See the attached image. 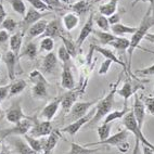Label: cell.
Segmentation results:
<instances>
[{
  "instance_id": "1",
  "label": "cell",
  "mask_w": 154,
  "mask_h": 154,
  "mask_svg": "<svg viewBox=\"0 0 154 154\" xmlns=\"http://www.w3.org/2000/svg\"><path fill=\"white\" fill-rule=\"evenodd\" d=\"M154 25V7L150 6V8L148 9L146 13L144 14V17L141 20L140 24L137 27V30L131 35V38H130V45L129 48L127 50L128 55H129V73L130 75L131 72H130V67H131V59H132V54H134V51H135L136 48L139 47V44L141 42L142 39H144L146 35L149 33L150 28Z\"/></svg>"
},
{
  "instance_id": "2",
  "label": "cell",
  "mask_w": 154,
  "mask_h": 154,
  "mask_svg": "<svg viewBox=\"0 0 154 154\" xmlns=\"http://www.w3.org/2000/svg\"><path fill=\"white\" fill-rule=\"evenodd\" d=\"M119 82H121V76H119V78L117 79V82H116L115 84H112V85H111V89H110V91L107 92L106 96L98 101V103H97L96 106H94L96 113H94V117L90 119V122L86 125L87 128L94 127V125L98 124L101 119H105V116L112 111L113 104H114V97H115L116 92H117V89H119Z\"/></svg>"
},
{
  "instance_id": "3",
  "label": "cell",
  "mask_w": 154,
  "mask_h": 154,
  "mask_svg": "<svg viewBox=\"0 0 154 154\" xmlns=\"http://www.w3.org/2000/svg\"><path fill=\"white\" fill-rule=\"evenodd\" d=\"M123 126L126 128L127 130L129 132H131L132 135L135 136V139H136V146H135V150H134V153L132 154H137L138 152V149H139V143H142V144H146V146H150L151 149L154 150V146L152 144L151 142H149L148 139L144 137V135L142 134V130L138 127L137 122H136L135 119V115H134V112L132 110H129L127 112L126 115L123 117Z\"/></svg>"
},
{
  "instance_id": "4",
  "label": "cell",
  "mask_w": 154,
  "mask_h": 154,
  "mask_svg": "<svg viewBox=\"0 0 154 154\" xmlns=\"http://www.w3.org/2000/svg\"><path fill=\"white\" fill-rule=\"evenodd\" d=\"M129 136V131L125 128L122 129L121 131L116 132L114 135L110 136L109 138H106L105 140L98 141V142H90L84 144L85 146H115L119 150V152L122 153H126L129 150V143L127 142Z\"/></svg>"
},
{
  "instance_id": "5",
  "label": "cell",
  "mask_w": 154,
  "mask_h": 154,
  "mask_svg": "<svg viewBox=\"0 0 154 154\" xmlns=\"http://www.w3.org/2000/svg\"><path fill=\"white\" fill-rule=\"evenodd\" d=\"M99 100L100 98L89 102H76L72 106L71 111H69V114L67 115V119H71L72 122H75L77 119H82L83 116H85L90 111L91 107L94 106V105H96V103H98Z\"/></svg>"
},
{
  "instance_id": "6",
  "label": "cell",
  "mask_w": 154,
  "mask_h": 154,
  "mask_svg": "<svg viewBox=\"0 0 154 154\" xmlns=\"http://www.w3.org/2000/svg\"><path fill=\"white\" fill-rule=\"evenodd\" d=\"M32 127H33V123L29 119H23L20 123L15 124V126L12 128L0 130V138L5 139L7 136H24L29 132Z\"/></svg>"
},
{
  "instance_id": "7",
  "label": "cell",
  "mask_w": 154,
  "mask_h": 154,
  "mask_svg": "<svg viewBox=\"0 0 154 154\" xmlns=\"http://www.w3.org/2000/svg\"><path fill=\"white\" fill-rule=\"evenodd\" d=\"M42 17H44L42 12L36 10V9H34L33 7H30L27 11H26L25 15L23 17L22 21H21V23H20V32H21L23 35H25L26 32L28 30V28H29L33 24H35L37 21L42 20Z\"/></svg>"
},
{
  "instance_id": "8",
  "label": "cell",
  "mask_w": 154,
  "mask_h": 154,
  "mask_svg": "<svg viewBox=\"0 0 154 154\" xmlns=\"http://www.w3.org/2000/svg\"><path fill=\"white\" fill-rule=\"evenodd\" d=\"M94 113H96V110H94V109H91V110L89 111L85 116H83L82 119H77V121H75V122H72L71 124L64 127L61 131L66 132V134H69V135H71V136L76 135L77 132L79 131V130L82 129L85 125H87L89 122H90V119L94 117Z\"/></svg>"
},
{
  "instance_id": "9",
  "label": "cell",
  "mask_w": 154,
  "mask_h": 154,
  "mask_svg": "<svg viewBox=\"0 0 154 154\" xmlns=\"http://www.w3.org/2000/svg\"><path fill=\"white\" fill-rule=\"evenodd\" d=\"M53 131L52 125L51 122L49 121H44V122H38L36 121L33 127L30 128L28 135L35 138H42V137H48V136Z\"/></svg>"
},
{
  "instance_id": "10",
  "label": "cell",
  "mask_w": 154,
  "mask_h": 154,
  "mask_svg": "<svg viewBox=\"0 0 154 154\" xmlns=\"http://www.w3.org/2000/svg\"><path fill=\"white\" fill-rule=\"evenodd\" d=\"M82 92H83V90H79V89H77V90L76 89H72V90H69V92H66L61 97V107H62L63 114H69L72 106L77 102V99H78V97Z\"/></svg>"
},
{
  "instance_id": "11",
  "label": "cell",
  "mask_w": 154,
  "mask_h": 154,
  "mask_svg": "<svg viewBox=\"0 0 154 154\" xmlns=\"http://www.w3.org/2000/svg\"><path fill=\"white\" fill-rule=\"evenodd\" d=\"M94 13L91 11L88 17V20L86 21V23L84 24L83 27H82L79 35H78V38H77L76 42H75L77 46V49H79L82 47V45L86 42V39L90 36V34L94 33Z\"/></svg>"
},
{
  "instance_id": "12",
  "label": "cell",
  "mask_w": 154,
  "mask_h": 154,
  "mask_svg": "<svg viewBox=\"0 0 154 154\" xmlns=\"http://www.w3.org/2000/svg\"><path fill=\"white\" fill-rule=\"evenodd\" d=\"M6 117L7 121L9 123H12V124H17L23 119H28L27 116L23 113L22 106H21V103L20 102H15L11 106L9 107L6 112Z\"/></svg>"
},
{
  "instance_id": "13",
  "label": "cell",
  "mask_w": 154,
  "mask_h": 154,
  "mask_svg": "<svg viewBox=\"0 0 154 154\" xmlns=\"http://www.w3.org/2000/svg\"><path fill=\"white\" fill-rule=\"evenodd\" d=\"M132 112L135 115L136 122H137L138 127L142 130L143 123L146 119V106L144 103L141 101V99L138 97V94H135V99H134V106H132Z\"/></svg>"
},
{
  "instance_id": "14",
  "label": "cell",
  "mask_w": 154,
  "mask_h": 154,
  "mask_svg": "<svg viewBox=\"0 0 154 154\" xmlns=\"http://www.w3.org/2000/svg\"><path fill=\"white\" fill-rule=\"evenodd\" d=\"M47 24L48 22L46 20H39L35 24H33L28 28V30L26 32V37H25V42L27 44L32 39L34 38H37L39 36H42V34L45 33V30H46V27H47Z\"/></svg>"
},
{
  "instance_id": "15",
  "label": "cell",
  "mask_w": 154,
  "mask_h": 154,
  "mask_svg": "<svg viewBox=\"0 0 154 154\" xmlns=\"http://www.w3.org/2000/svg\"><path fill=\"white\" fill-rule=\"evenodd\" d=\"M61 86H62V88L66 89V90H72L75 88V79L69 63L63 64L62 75H61Z\"/></svg>"
},
{
  "instance_id": "16",
  "label": "cell",
  "mask_w": 154,
  "mask_h": 154,
  "mask_svg": "<svg viewBox=\"0 0 154 154\" xmlns=\"http://www.w3.org/2000/svg\"><path fill=\"white\" fill-rule=\"evenodd\" d=\"M2 60L7 66L8 77L13 82V80L15 79V71H17L15 67H17V60H19V58L10 50V51H8L6 54L3 55Z\"/></svg>"
},
{
  "instance_id": "17",
  "label": "cell",
  "mask_w": 154,
  "mask_h": 154,
  "mask_svg": "<svg viewBox=\"0 0 154 154\" xmlns=\"http://www.w3.org/2000/svg\"><path fill=\"white\" fill-rule=\"evenodd\" d=\"M60 105H61V99L59 98V99L54 100L53 102H51V103H49V104H47L44 107V110L42 111V114H40V117L45 119L46 121L51 122L54 119V116L57 114V112H58Z\"/></svg>"
},
{
  "instance_id": "18",
  "label": "cell",
  "mask_w": 154,
  "mask_h": 154,
  "mask_svg": "<svg viewBox=\"0 0 154 154\" xmlns=\"http://www.w3.org/2000/svg\"><path fill=\"white\" fill-rule=\"evenodd\" d=\"M92 46H94V45H92ZM94 50H96L97 52L101 53V54L103 55L105 59H109V60H111L113 63H116V64H119V65H121L122 67L125 69V71L127 69L126 64H125L124 62L121 60V59L117 58V57H116V54L114 53V51H112L111 49H107V48H104V47H100V46H94Z\"/></svg>"
},
{
  "instance_id": "19",
  "label": "cell",
  "mask_w": 154,
  "mask_h": 154,
  "mask_svg": "<svg viewBox=\"0 0 154 154\" xmlns=\"http://www.w3.org/2000/svg\"><path fill=\"white\" fill-rule=\"evenodd\" d=\"M62 24L67 32H72L79 24V15L74 12H69L62 17Z\"/></svg>"
},
{
  "instance_id": "20",
  "label": "cell",
  "mask_w": 154,
  "mask_h": 154,
  "mask_svg": "<svg viewBox=\"0 0 154 154\" xmlns=\"http://www.w3.org/2000/svg\"><path fill=\"white\" fill-rule=\"evenodd\" d=\"M24 138H25V140H26V142L29 144V146L33 149L34 151H36L39 154L44 153L45 146H46V140H47V139L32 137V136L28 135V134L24 135Z\"/></svg>"
},
{
  "instance_id": "21",
  "label": "cell",
  "mask_w": 154,
  "mask_h": 154,
  "mask_svg": "<svg viewBox=\"0 0 154 154\" xmlns=\"http://www.w3.org/2000/svg\"><path fill=\"white\" fill-rule=\"evenodd\" d=\"M110 30L112 32L113 35L117 36V37H123L125 35H132L137 30V27H134V26H128V25H125L123 23H117V24L111 25Z\"/></svg>"
},
{
  "instance_id": "22",
  "label": "cell",
  "mask_w": 154,
  "mask_h": 154,
  "mask_svg": "<svg viewBox=\"0 0 154 154\" xmlns=\"http://www.w3.org/2000/svg\"><path fill=\"white\" fill-rule=\"evenodd\" d=\"M23 37H24V35L19 30L15 34H13L9 39L10 40V50L17 55V58H19L20 53H21V50H22Z\"/></svg>"
},
{
  "instance_id": "23",
  "label": "cell",
  "mask_w": 154,
  "mask_h": 154,
  "mask_svg": "<svg viewBox=\"0 0 154 154\" xmlns=\"http://www.w3.org/2000/svg\"><path fill=\"white\" fill-rule=\"evenodd\" d=\"M60 37L61 36V26H60V22H59L58 19H54L52 21L48 22L47 27L45 33L42 34V37H50V38L54 39L55 37Z\"/></svg>"
},
{
  "instance_id": "24",
  "label": "cell",
  "mask_w": 154,
  "mask_h": 154,
  "mask_svg": "<svg viewBox=\"0 0 154 154\" xmlns=\"http://www.w3.org/2000/svg\"><path fill=\"white\" fill-rule=\"evenodd\" d=\"M60 138V131L53 129V131L48 136L47 140H46V146H45V150L42 154H52V151L54 150L55 146L58 144Z\"/></svg>"
},
{
  "instance_id": "25",
  "label": "cell",
  "mask_w": 154,
  "mask_h": 154,
  "mask_svg": "<svg viewBox=\"0 0 154 154\" xmlns=\"http://www.w3.org/2000/svg\"><path fill=\"white\" fill-rule=\"evenodd\" d=\"M116 94H119V96L124 99V106H128V99L135 94V90L132 89V84L129 78H127V79L125 80V83L123 84L122 88L117 89V92H116Z\"/></svg>"
},
{
  "instance_id": "26",
  "label": "cell",
  "mask_w": 154,
  "mask_h": 154,
  "mask_svg": "<svg viewBox=\"0 0 154 154\" xmlns=\"http://www.w3.org/2000/svg\"><path fill=\"white\" fill-rule=\"evenodd\" d=\"M13 144H14V146H15V151L19 154H39L30 148L29 144L26 142V140L24 141L22 138H19V137H17V136L14 138Z\"/></svg>"
},
{
  "instance_id": "27",
  "label": "cell",
  "mask_w": 154,
  "mask_h": 154,
  "mask_svg": "<svg viewBox=\"0 0 154 154\" xmlns=\"http://www.w3.org/2000/svg\"><path fill=\"white\" fill-rule=\"evenodd\" d=\"M58 63V59L54 52H48V54L44 58L42 61V71L45 73H51L54 69V67L57 66Z\"/></svg>"
},
{
  "instance_id": "28",
  "label": "cell",
  "mask_w": 154,
  "mask_h": 154,
  "mask_svg": "<svg viewBox=\"0 0 154 154\" xmlns=\"http://www.w3.org/2000/svg\"><path fill=\"white\" fill-rule=\"evenodd\" d=\"M117 3H119V0H109L107 2L101 5L99 7L100 14L106 17H111L112 14H114L117 11Z\"/></svg>"
},
{
  "instance_id": "29",
  "label": "cell",
  "mask_w": 154,
  "mask_h": 154,
  "mask_svg": "<svg viewBox=\"0 0 154 154\" xmlns=\"http://www.w3.org/2000/svg\"><path fill=\"white\" fill-rule=\"evenodd\" d=\"M129 39L125 38V37H117L116 36L115 39L110 44V46H112L114 49L117 50L119 53H125L129 48Z\"/></svg>"
},
{
  "instance_id": "30",
  "label": "cell",
  "mask_w": 154,
  "mask_h": 154,
  "mask_svg": "<svg viewBox=\"0 0 154 154\" xmlns=\"http://www.w3.org/2000/svg\"><path fill=\"white\" fill-rule=\"evenodd\" d=\"M37 53H38L37 45L29 42L25 45V47L21 50V53H20V55H19V59L23 58V57H27V58L30 59V60H34V59L37 57Z\"/></svg>"
},
{
  "instance_id": "31",
  "label": "cell",
  "mask_w": 154,
  "mask_h": 154,
  "mask_svg": "<svg viewBox=\"0 0 154 154\" xmlns=\"http://www.w3.org/2000/svg\"><path fill=\"white\" fill-rule=\"evenodd\" d=\"M98 151H99V148L90 149L85 146H80V144L73 142L71 143V150H69V152H67L65 154H96Z\"/></svg>"
},
{
  "instance_id": "32",
  "label": "cell",
  "mask_w": 154,
  "mask_h": 154,
  "mask_svg": "<svg viewBox=\"0 0 154 154\" xmlns=\"http://www.w3.org/2000/svg\"><path fill=\"white\" fill-rule=\"evenodd\" d=\"M26 82L24 79H17L13 80L11 84H10V91H9V97H14L20 94L21 92L24 91V89L26 88Z\"/></svg>"
},
{
  "instance_id": "33",
  "label": "cell",
  "mask_w": 154,
  "mask_h": 154,
  "mask_svg": "<svg viewBox=\"0 0 154 154\" xmlns=\"http://www.w3.org/2000/svg\"><path fill=\"white\" fill-rule=\"evenodd\" d=\"M48 83L47 82H42V83H37L34 84L33 89H32V92H33V96L35 98H46L48 94Z\"/></svg>"
},
{
  "instance_id": "34",
  "label": "cell",
  "mask_w": 154,
  "mask_h": 154,
  "mask_svg": "<svg viewBox=\"0 0 154 154\" xmlns=\"http://www.w3.org/2000/svg\"><path fill=\"white\" fill-rule=\"evenodd\" d=\"M128 111H129V107L128 106H124L123 107V110H121V111H119V110L111 111V112L105 116L103 123H113V122L117 121V119H123V117L127 114Z\"/></svg>"
},
{
  "instance_id": "35",
  "label": "cell",
  "mask_w": 154,
  "mask_h": 154,
  "mask_svg": "<svg viewBox=\"0 0 154 154\" xmlns=\"http://www.w3.org/2000/svg\"><path fill=\"white\" fill-rule=\"evenodd\" d=\"M71 9L74 13L80 15V14H84L86 11H88L90 9V3H89L88 0H78L73 5H71Z\"/></svg>"
},
{
  "instance_id": "36",
  "label": "cell",
  "mask_w": 154,
  "mask_h": 154,
  "mask_svg": "<svg viewBox=\"0 0 154 154\" xmlns=\"http://www.w3.org/2000/svg\"><path fill=\"white\" fill-rule=\"evenodd\" d=\"M94 34L97 36V38L99 39V42H101L103 46L110 45L116 37L115 35H113V34L109 33V32H102V30L94 29Z\"/></svg>"
},
{
  "instance_id": "37",
  "label": "cell",
  "mask_w": 154,
  "mask_h": 154,
  "mask_svg": "<svg viewBox=\"0 0 154 154\" xmlns=\"http://www.w3.org/2000/svg\"><path fill=\"white\" fill-rule=\"evenodd\" d=\"M10 2L12 9H13L14 12H17V14H20L21 17H24L25 13H26V6H25L24 0H7Z\"/></svg>"
},
{
  "instance_id": "38",
  "label": "cell",
  "mask_w": 154,
  "mask_h": 154,
  "mask_svg": "<svg viewBox=\"0 0 154 154\" xmlns=\"http://www.w3.org/2000/svg\"><path fill=\"white\" fill-rule=\"evenodd\" d=\"M111 128H112V123H102L98 127V135H99L100 141L105 140L106 138L111 136Z\"/></svg>"
},
{
  "instance_id": "39",
  "label": "cell",
  "mask_w": 154,
  "mask_h": 154,
  "mask_svg": "<svg viewBox=\"0 0 154 154\" xmlns=\"http://www.w3.org/2000/svg\"><path fill=\"white\" fill-rule=\"evenodd\" d=\"M61 40H62V42H63V46L65 47V49L67 50V52L71 54L72 58H75L76 57V51H77V46L75 42H73L71 40V39L66 38V37H64L63 35L60 36Z\"/></svg>"
},
{
  "instance_id": "40",
  "label": "cell",
  "mask_w": 154,
  "mask_h": 154,
  "mask_svg": "<svg viewBox=\"0 0 154 154\" xmlns=\"http://www.w3.org/2000/svg\"><path fill=\"white\" fill-rule=\"evenodd\" d=\"M94 22H96V24L98 25V27H99L100 30H102V32H109V30H110L111 25H110V23H109L107 17H104V15H102V14L97 15V17H94Z\"/></svg>"
},
{
  "instance_id": "41",
  "label": "cell",
  "mask_w": 154,
  "mask_h": 154,
  "mask_svg": "<svg viewBox=\"0 0 154 154\" xmlns=\"http://www.w3.org/2000/svg\"><path fill=\"white\" fill-rule=\"evenodd\" d=\"M40 50L42 51H47V52H51L54 48V39L50 38V37H44L42 40L40 42Z\"/></svg>"
},
{
  "instance_id": "42",
  "label": "cell",
  "mask_w": 154,
  "mask_h": 154,
  "mask_svg": "<svg viewBox=\"0 0 154 154\" xmlns=\"http://www.w3.org/2000/svg\"><path fill=\"white\" fill-rule=\"evenodd\" d=\"M58 57H59V60L62 62L63 64H69V61H71V54L67 52V50L65 49L63 45L60 46L58 49Z\"/></svg>"
},
{
  "instance_id": "43",
  "label": "cell",
  "mask_w": 154,
  "mask_h": 154,
  "mask_svg": "<svg viewBox=\"0 0 154 154\" xmlns=\"http://www.w3.org/2000/svg\"><path fill=\"white\" fill-rule=\"evenodd\" d=\"M1 27H2V29H6L7 32L11 33V32H14L15 28L17 27V23L12 17H7L1 24Z\"/></svg>"
},
{
  "instance_id": "44",
  "label": "cell",
  "mask_w": 154,
  "mask_h": 154,
  "mask_svg": "<svg viewBox=\"0 0 154 154\" xmlns=\"http://www.w3.org/2000/svg\"><path fill=\"white\" fill-rule=\"evenodd\" d=\"M29 79L33 83V85L37 83H42V82H47L46 78L44 77V75H42V73L40 71H38V69H34L33 72H30Z\"/></svg>"
},
{
  "instance_id": "45",
  "label": "cell",
  "mask_w": 154,
  "mask_h": 154,
  "mask_svg": "<svg viewBox=\"0 0 154 154\" xmlns=\"http://www.w3.org/2000/svg\"><path fill=\"white\" fill-rule=\"evenodd\" d=\"M25 1H27L34 9H36V10H38V11H40V12L50 10L49 7L45 2H42V0H25Z\"/></svg>"
},
{
  "instance_id": "46",
  "label": "cell",
  "mask_w": 154,
  "mask_h": 154,
  "mask_svg": "<svg viewBox=\"0 0 154 154\" xmlns=\"http://www.w3.org/2000/svg\"><path fill=\"white\" fill-rule=\"evenodd\" d=\"M42 1L49 7L50 10H60V9H63L64 7V5L60 0H42Z\"/></svg>"
},
{
  "instance_id": "47",
  "label": "cell",
  "mask_w": 154,
  "mask_h": 154,
  "mask_svg": "<svg viewBox=\"0 0 154 154\" xmlns=\"http://www.w3.org/2000/svg\"><path fill=\"white\" fill-rule=\"evenodd\" d=\"M143 103L146 106V111H148L149 114L154 115V97H146Z\"/></svg>"
},
{
  "instance_id": "48",
  "label": "cell",
  "mask_w": 154,
  "mask_h": 154,
  "mask_svg": "<svg viewBox=\"0 0 154 154\" xmlns=\"http://www.w3.org/2000/svg\"><path fill=\"white\" fill-rule=\"evenodd\" d=\"M112 61L109 60V59H105L103 62H102L101 66H100L99 69V75H106L107 73H109V71H110V67L111 65H112Z\"/></svg>"
},
{
  "instance_id": "49",
  "label": "cell",
  "mask_w": 154,
  "mask_h": 154,
  "mask_svg": "<svg viewBox=\"0 0 154 154\" xmlns=\"http://www.w3.org/2000/svg\"><path fill=\"white\" fill-rule=\"evenodd\" d=\"M137 74H141V75H148V76H153L154 75V64H152L151 66L149 67H144V69H140L136 71Z\"/></svg>"
},
{
  "instance_id": "50",
  "label": "cell",
  "mask_w": 154,
  "mask_h": 154,
  "mask_svg": "<svg viewBox=\"0 0 154 154\" xmlns=\"http://www.w3.org/2000/svg\"><path fill=\"white\" fill-rule=\"evenodd\" d=\"M121 19H122V13H119V12H115V13L112 14L111 17H107L110 25H114V24H117V23H121Z\"/></svg>"
},
{
  "instance_id": "51",
  "label": "cell",
  "mask_w": 154,
  "mask_h": 154,
  "mask_svg": "<svg viewBox=\"0 0 154 154\" xmlns=\"http://www.w3.org/2000/svg\"><path fill=\"white\" fill-rule=\"evenodd\" d=\"M9 91H10V85L0 86V101H3L7 97H9Z\"/></svg>"
},
{
  "instance_id": "52",
  "label": "cell",
  "mask_w": 154,
  "mask_h": 154,
  "mask_svg": "<svg viewBox=\"0 0 154 154\" xmlns=\"http://www.w3.org/2000/svg\"><path fill=\"white\" fill-rule=\"evenodd\" d=\"M10 34L9 32H7L6 29H1L0 30V42H6L10 39Z\"/></svg>"
},
{
  "instance_id": "53",
  "label": "cell",
  "mask_w": 154,
  "mask_h": 154,
  "mask_svg": "<svg viewBox=\"0 0 154 154\" xmlns=\"http://www.w3.org/2000/svg\"><path fill=\"white\" fill-rule=\"evenodd\" d=\"M7 19V12L5 10V7H3V3L0 2V25L2 24V22Z\"/></svg>"
},
{
  "instance_id": "54",
  "label": "cell",
  "mask_w": 154,
  "mask_h": 154,
  "mask_svg": "<svg viewBox=\"0 0 154 154\" xmlns=\"http://www.w3.org/2000/svg\"><path fill=\"white\" fill-rule=\"evenodd\" d=\"M142 154H154V150L146 144H142Z\"/></svg>"
},
{
  "instance_id": "55",
  "label": "cell",
  "mask_w": 154,
  "mask_h": 154,
  "mask_svg": "<svg viewBox=\"0 0 154 154\" xmlns=\"http://www.w3.org/2000/svg\"><path fill=\"white\" fill-rule=\"evenodd\" d=\"M146 42H151V44H154V33H148L144 37Z\"/></svg>"
},
{
  "instance_id": "56",
  "label": "cell",
  "mask_w": 154,
  "mask_h": 154,
  "mask_svg": "<svg viewBox=\"0 0 154 154\" xmlns=\"http://www.w3.org/2000/svg\"><path fill=\"white\" fill-rule=\"evenodd\" d=\"M61 2L63 3V5H73V2H74V0H60Z\"/></svg>"
},
{
  "instance_id": "57",
  "label": "cell",
  "mask_w": 154,
  "mask_h": 154,
  "mask_svg": "<svg viewBox=\"0 0 154 154\" xmlns=\"http://www.w3.org/2000/svg\"><path fill=\"white\" fill-rule=\"evenodd\" d=\"M0 154H11V153H10V151H9L8 149L3 148V146H2V149H1V151H0Z\"/></svg>"
},
{
  "instance_id": "58",
  "label": "cell",
  "mask_w": 154,
  "mask_h": 154,
  "mask_svg": "<svg viewBox=\"0 0 154 154\" xmlns=\"http://www.w3.org/2000/svg\"><path fill=\"white\" fill-rule=\"evenodd\" d=\"M148 2L150 3V6H153L154 7V0H148Z\"/></svg>"
},
{
  "instance_id": "59",
  "label": "cell",
  "mask_w": 154,
  "mask_h": 154,
  "mask_svg": "<svg viewBox=\"0 0 154 154\" xmlns=\"http://www.w3.org/2000/svg\"><path fill=\"white\" fill-rule=\"evenodd\" d=\"M138 1H142V2H148V0H136L135 2H134V5H136V3H137Z\"/></svg>"
},
{
  "instance_id": "60",
  "label": "cell",
  "mask_w": 154,
  "mask_h": 154,
  "mask_svg": "<svg viewBox=\"0 0 154 154\" xmlns=\"http://www.w3.org/2000/svg\"><path fill=\"white\" fill-rule=\"evenodd\" d=\"M2 140L3 139H0V151H1V149H2Z\"/></svg>"
},
{
  "instance_id": "61",
  "label": "cell",
  "mask_w": 154,
  "mask_h": 154,
  "mask_svg": "<svg viewBox=\"0 0 154 154\" xmlns=\"http://www.w3.org/2000/svg\"><path fill=\"white\" fill-rule=\"evenodd\" d=\"M1 60H2V55H1V53H0V63H1Z\"/></svg>"
},
{
  "instance_id": "62",
  "label": "cell",
  "mask_w": 154,
  "mask_h": 154,
  "mask_svg": "<svg viewBox=\"0 0 154 154\" xmlns=\"http://www.w3.org/2000/svg\"><path fill=\"white\" fill-rule=\"evenodd\" d=\"M1 114H2V110H1V106H0V116H1Z\"/></svg>"
},
{
  "instance_id": "63",
  "label": "cell",
  "mask_w": 154,
  "mask_h": 154,
  "mask_svg": "<svg viewBox=\"0 0 154 154\" xmlns=\"http://www.w3.org/2000/svg\"><path fill=\"white\" fill-rule=\"evenodd\" d=\"M99 1H102V0H96V1H94V2H99Z\"/></svg>"
},
{
  "instance_id": "64",
  "label": "cell",
  "mask_w": 154,
  "mask_h": 154,
  "mask_svg": "<svg viewBox=\"0 0 154 154\" xmlns=\"http://www.w3.org/2000/svg\"><path fill=\"white\" fill-rule=\"evenodd\" d=\"M153 94H154V90H153Z\"/></svg>"
}]
</instances>
